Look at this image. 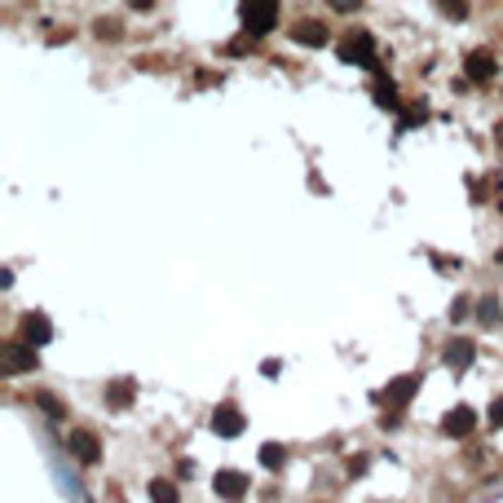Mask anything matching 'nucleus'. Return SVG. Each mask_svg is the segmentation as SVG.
<instances>
[{
    "mask_svg": "<svg viewBox=\"0 0 503 503\" xmlns=\"http://www.w3.org/2000/svg\"><path fill=\"white\" fill-rule=\"evenodd\" d=\"M340 58H344L349 66H366V71H380V54H375L371 31H354V36L340 44Z\"/></svg>",
    "mask_w": 503,
    "mask_h": 503,
    "instance_id": "1",
    "label": "nucleus"
},
{
    "mask_svg": "<svg viewBox=\"0 0 503 503\" xmlns=\"http://www.w3.org/2000/svg\"><path fill=\"white\" fill-rule=\"evenodd\" d=\"M278 23V0H243V27L247 36H265Z\"/></svg>",
    "mask_w": 503,
    "mask_h": 503,
    "instance_id": "2",
    "label": "nucleus"
},
{
    "mask_svg": "<svg viewBox=\"0 0 503 503\" xmlns=\"http://www.w3.org/2000/svg\"><path fill=\"white\" fill-rule=\"evenodd\" d=\"M0 362H5L9 375L36 371V344H27V340H5V349H0Z\"/></svg>",
    "mask_w": 503,
    "mask_h": 503,
    "instance_id": "3",
    "label": "nucleus"
},
{
    "mask_svg": "<svg viewBox=\"0 0 503 503\" xmlns=\"http://www.w3.org/2000/svg\"><path fill=\"white\" fill-rule=\"evenodd\" d=\"M495 71H499V62H495L490 49H473V54L464 58V75L473 80V84H490V80H495Z\"/></svg>",
    "mask_w": 503,
    "mask_h": 503,
    "instance_id": "4",
    "label": "nucleus"
},
{
    "mask_svg": "<svg viewBox=\"0 0 503 503\" xmlns=\"http://www.w3.org/2000/svg\"><path fill=\"white\" fill-rule=\"evenodd\" d=\"M243 424H247V419H243V411H239V406H230V402L212 411V433H216V437H239V433H243Z\"/></svg>",
    "mask_w": 503,
    "mask_h": 503,
    "instance_id": "5",
    "label": "nucleus"
},
{
    "mask_svg": "<svg viewBox=\"0 0 503 503\" xmlns=\"http://www.w3.org/2000/svg\"><path fill=\"white\" fill-rule=\"evenodd\" d=\"M66 450H71V455L80 459V464H97V459H102V450H97V437H93V433L89 428H75L71 433V437H66Z\"/></svg>",
    "mask_w": 503,
    "mask_h": 503,
    "instance_id": "6",
    "label": "nucleus"
},
{
    "mask_svg": "<svg viewBox=\"0 0 503 503\" xmlns=\"http://www.w3.org/2000/svg\"><path fill=\"white\" fill-rule=\"evenodd\" d=\"M292 40L305 44V49H323L331 40V31L323 23H313V18H300V23H292Z\"/></svg>",
    "mask_w": 503,
    "mask_h": 503,
    "instance_id": "7",
    "label": "nucleus"
},
{
    "mask_svg": "<svg viewBox=\"0 0 503 503\" xmlns=\"http://www.w3.org/2000/svg\"><path fill=\"white\" fill-rule=\"evenodd\" d=\"M415 389H419V375H402V380H393L389 389H384L380 397H384V406H393V411H402L406 402L415 397Z\"/></svg>",
    "mask_w": 503,
    "mask_h": 503,
    "instance_id": "8",
    "label": "nucleus"
},
{
    "mask_svg": "<svg viewBox=\"0 0 503 503\" xmlns=\"http://www.w3.org/2000/svg\"><path fill=\"white\" fill-rule=\"evenodd\" d=\"M477 428V415H473V406H455L446 419H442V433L446 437H468V433Z\"/></svg>",
    "mask_w": 503,
    "mask_h": 503,
    "instance_id": "9",
    "label": "nucleus"
},
{
    "mask_svg": "<svg viewBox=\"0 0 503 503\" xmlns=\"http://www.w3.org/2000/svg\"><path fill=\"white\" fill-rule=\"evenodd\" d=\"M23 340L36 344V349L49 344V340H54V323H49L44 313H27V318H23Z\"/></svg>",
    "mask_w": 503,
    "mask_h": 503,
    "instance_id": "10",
    "label": "nucleus"
},
{
    "mask_svg": "<svg viewBox=\"0 0 503 503\" xmlns=\"http://www.w3.org/2000/svg\"><path fill=\"white\" fill-rule=\"evenodd\" d=\"M473 358H477L473 340H455V344H446V354H442V362L450 366V371H468V366H473Z\"/></svg>",
    "mask_w": 503,
    "mask_h": 503,
    "instance_id": "11",
    "label": "nucleus"
},
{
    "mask_svg": "<svg viewBox=\"0 0 503 503\" xmlns=\"http://www.w3.org/2000/svg\"><path fill=\"white\" fill-rule=\"evenodd\" d=\"M212 490L221 495V499H239V495H247V477H243V473H234V468H225V473H216Z\"/></svg>",
    "mask_w": 503,
    "mask_h": 503,
    "instance_id": "12",
    "label": "nucleus"
},
{
    "mask_svg": "<svg viewBox=\"0 0 503 503\" xmlns=\"http://www.w3.org/2000/svg\"><path fill=\"white\" fill-rule=\"evenodd\" d=\"M132 393H137V384H132L128 375H124V380H115L111 389H106V406H115V411H128V406H132Z\"/></svg>",
    "mask_w": 503,
    "mask_h": 503,
    "instance_id": "13",
    "label": "nucleus"
},
{
    "mask_svg": "<svg viewBox=\"0 0 503 503\" xmlns=\"http://www.w3.org/2000/svg\"><path fill=\"white\" fill-rule=\"evenodd\" d=\"M375 106L397 111V84H393V80H380V84H375Z\"/></svg>",
    "mask_w": 503,
    "mask_h": 503,
    "instance_id": "14",
    "label": "nucleus"
},
{
    "mask_svg": "<svg viewBox=\"0 0 503 503\" xmlns=\"http://www.w3.org/2000/svg\"><path fill=\"white\" fill-rule=\"evenodd\" d=\"M261 464L265 468H282V464H287V450H282L278 442H265L261 446Z\"/></svg>",
    "mask_w": 503,
    "mask_h": 503,
    "instance_id": "15",
    "label": "nucleus"
},
{
    "mask_svg": "<svg viewBox=\"0 0 503 503\" xmlns=\"http://www.w3.org/2000/svg\"><path fill=\"white\" fill-rule=\"evenodd\" d=\"M433 5H437L450 23H464L468 18V0H433Z\"/></svg>",
    "mask_w": 503,
    "mask_h": 503,
    "instance_id": "16",
    "label": "nucleus"
},
{
    "mask_svg": "<svg viewBox=\"0 0 503 503\" xmlns=\"http://www.w3.org/2000/svg\"><path fill=\"white\" fill-rule=\"evenodd\" d=\"M181 490H177V485L173 481H150V499H159V503H173Z\"/></svg>",
    "mask_w": 503,
    "mask_h": 503,
    "instance_id": "17",
    "label": "nucleus"
},
{
    "mask_svg": "<svg viewBox=\"0 0 503 503\" xmlns=\"http://www.w3.org/2000/svg\"><path fill=\"white\" fill-rule=\"evenodd\" d=\"M36 406H44L49 419H62V415H66V411H62V402H58L54 393H36Z\"/></svg>",
    "mask_w": 503,
    "mask_h": 503,
    "instance_id": "18",
    "label": "nucleus"
},
{
    "mask_svg": "<svg viewBox=\"0 0 503 503\" xmlns=\"http://www.w3.org/2000/svg\"><path fill=\"white\" fill-rule=\"evenodd\" d=\"M499 318V300L490 296V300H481V323H495Z\"/></svg>",
    "mask_w": 503,
    "mask_h": 503,
    "instance_id": "19",
    "label": "nucleus"
},
{
    "mask_svg": "<svg viewBox=\"0 0 503 503\" xmlns=\"http://www.w3.org/2000/svg\"><path fill=\"white\" fill-rule=\"evenodd\" d=\"M327 5H331L335 13H354V9L362 5V0H327Z\"/></svg>",
    "mask_w": 503,
    "mask_h": 503,
    "instance_id": "20",
    "label": "nucleus"
},
{
    "mask_svg": "<svg viewBox=\"0 0 503 503\" xmlns=\"http://www.w3.org/2000/svg\"><path fill=\"white\" fill-rule=\"evenodd\" d=\"M490 424H495V428H503V397H495V402H490Z\"/></svg>",
    "mask_w": 503,
    "mask_h": 503,
    "instance_id": "21",
    "label": "nucleus"
},
{
    "mask_svg": "<svg viewBox=\"0 0 503 503\" xmlns=\"http://www.w3.org/2000/svg\"><path fill=\"white\" fill-rule=\"evenodd\" d=\"M97 36H102V40H120V27H115V23H97Z\"/></svg>",
    "mask_w": 503,
    "mask_h": 503,
    "instance_id": "22",
    "label": "nucleus"
},
{
    "mask_svg": "<svg viewBox=\"0 0 503 503\" xmlns=\"http://www.w3.org/2000/svg\"><path fill=\"white\" fill-rule=\"evenodd\" d=\"M459 318H468V300H464V296L450 305V323H459Z\"/></svg>",
    "mask_w": 503,
    "mask_h": 503,
    "instance_id": "23",
    "label": "nucleus"
},
{
    "mask_svg": "<svg viewBox=\"0 0 503 503\" xmlns=\"http://www.w3.org/2000/svg\"><path fill=\"white\" fill-rule=\"evenodd\" d=\"M128 5H132V9H150V5H155V0H128Z\"/></svg>",
    "mask_w": 503,
    "mask_h": 503,
    "instance_id": "24",
    "label": "nucleus"
}]
</instances>
